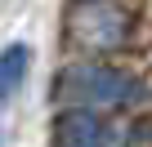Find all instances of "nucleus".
I'll use <instances>...</instances> for the list:
<instances>
[{"label":"nucleus","mask_w":152,"mask_h":147,"mask_svg":"<svg viewBox=\"0 0 152 147\" xmlns=\"http://www.w3.org/2000/svg\"><path fill=\"white\" fill-rule=\"evenodd\" d=\"M54 94L67 98V103H85V107H94V103H125L130 98V76L107 67V62H72L58 76Z\"/></svg>","instance_id":"1"},{"label":"nucleus","mask_w":152,"mask_h":147,"mask_svg":"<svg viewBox=\"0 0 152 147\" xmlns=\"http://www.w3.org/2000/svg\"><path fill=\"white\" fill-rule=\"evenodd\" d=\"M49 147H107V120L94 116L85 103L67 107L49 125Z\"/></svg>","instance_id":"2"},{"label":"nucleus","mask_w":152,"mask_h":147,"mask_svg":"<svg viewBox=\"0 0 152 147\" xmlns=\"http://www.w3.org/2000/svg\"><path fill=\"white\" fill-rule=\"evenodd\" d=\"M27 67H31V49H27V45H9L5 54H0V98H9V94L23 85Z\"/></svg>","instance_id":"3"}]
</instances>
